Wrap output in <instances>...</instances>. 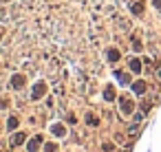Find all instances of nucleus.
<instances>
[{
  "label": "nucleus",
  "instance_id": "nucleus-2",
  "mask_svg": "<svg viewBox=\"0 0 161 152\" xmlns=\"http://www.w3.org/2000/svg\"><path fill=\"white\" fill-rule=\"evenodd\" d=\"M130 68H132V71H135V73H139V68H141L139 60H132V62H130Z\"/></svg>",
  "mask_w": 161,
  "mask_h": 152
},
{
  "label": "nucleus",
  "instance_id": "nucleus-4",
  "mask_svg": "<svg viewBox=\"0 0 161 152\" xmlns=\"http://www.w3.org/2000/svg\"><path fill=\"white\" fill-rule=\"evenodd\" d=\"M42 90H44V86H42V84H38V86H35V93H33V97H40V95H42Z\"/></svg>",
  "mask_w": 161,
  "mask_h": 152
},
{
  "label": "nucleus",
  "instance_id": "nucleus-5",
  "mask_svg": "<svg viewBox=\"0 0 161 152\" xmlns=\"http://www.w3.org/2000/svg\"><path fill=\"white\" fill-rule=\"evenodd\" d=\"M9 128H11V130H13V128H18V119H16V117L9 119Z\"/></svg>",
  "mask_w": 161,
  "mask_h": 152
},
{
  "label": "nucleus",
  "instance_id": "nucleus-3",
  "mask_svg": "<svg viewBox=\"0 0 161 152\" xmlns=\"http://www.w3.org/2000/svg\"><path fill=\"white\" fill-rule=\"evenodd\" d=\"M117 57H119V53H117L115 49H110V51H108V60H113V62H115Z\"/></svg>",
  "mask_w": 161,
  "mask_h": 152
},
{
  "label": "nucleus",
  "instance_id": "nucleus-1",
  "mask_svg": "<svg viewBox=\"0 0 161 152\" xmlns=\"http://www.w3.org/2000/svg\"><path fill=\"white\" fill-rule=\"evenodd\" d=\"M132 90H135V93H144V90H146V84H144V82H135V84H132Z\"/></svg>",
  "mask_w": 161,
  "mask_h": 152
}]
</instances>
